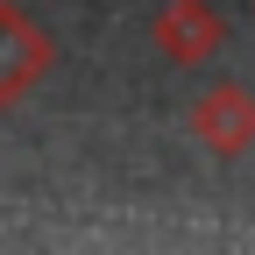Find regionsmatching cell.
Listing matches in <instances>:
<instances>
[{"label": "cell", "mask_w": 255, "mask_h": 255, "mask_svg": "<svg viewBox=\"0 0 255 255\" xmlns=\"http://www.w3.org/2000/svg\"><path fill=\"white\" fill-rule=\"evenodd\" d=\"M191 135L213 156H248L255 149V92L248 85H206L191 100Z\"/></svg>", "instance_id": "1"}, {"label": "cell", "mask_w": 255, "mask_h": 255, "mask_svg": "<svg viewBox=\"0 0 255 255\" xmlns=\"http://www.w3.org/2000/svg\"><path fill=\"white\" fill-rule=\"evenodd\" d=\"M149 36H156V50H163L170 64H206L220 43H227V21H220L213 0H163L156 21H149Z\"/></svg>", "instance_id": "3"}, {"label": "cell", "mask_w": 255, "mask_h": 255, "mask_svg": "<svg viewBox=\"0 0 255 255\" xmlns=\"http://www.w3.org/2000/svg\"><path fill=\"white\" fill-rule=\"evenodd\" d=\"M43 71H50V36H43V21H28L14 0H0V107L28 100Z\"/></svg>", "instance_id": "2"}]
</instances>
